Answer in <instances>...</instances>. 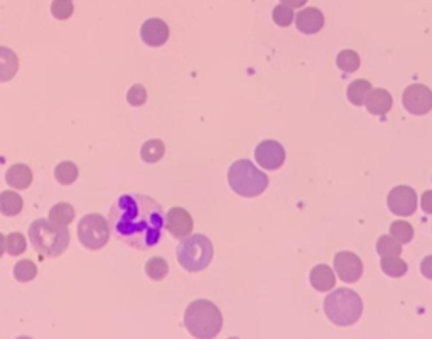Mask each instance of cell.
Masks as SVG:
<instances>
[{"label":"cell","mask_w":432,"mask_h":339,"mask_svg":"<svg viewBox=\"0 0 432 339\" xmlns=\"http://www.w3.org/2000/svg\"><path fill=\"white\" fill-rule=\"evenodd\" d=\"M110 233L135 250H151L162 242L166 213L158 201L139 193L122 194L109 211Z\"/></svg>","instance_id":"obj_1"},{"label":"cell","mask_w":432,"mask_h":339,"mask_svg":"<svg viewBox=\"0 0 432 339\" xmlns=\"http://www.w3.org/2000/svg\"><path fill=\"white\" fill-rule=\"evenodd\" d=\"M29 242L32 249L46 258H58L70 246V231L66 226L49 220H36L29 226Z\"/></svg>","instance_id":"obj_2"},{"label":"cell","mask_w":432,"mask_h":339,"mask_svg":"<svg viewBox=\"0 0 432 339\" xmlns=\"http://www.w3.org/2000/svg\"><path fill=\"white\" fill-rule=\"evenodd\" d=\"M185 327L193 338L213 339L223 327V316L216 304L205 299L194 300L185 312Z\"/></svg>","instance_id":"obj_3"},{"label":"cell","mask_w":432,"mask_h":339,"mask_svg":"<svg viewBox=\"0 0 432 339\" xmlns=\"http://www.w3.org/2000/svg\"><path fill=\"white\" fill-rule=\"evenodd\" d=\"M324 314L335 326H353L363 314L361 297L351 289H336L324 299Z\"/></svg>","instance_id":"obj_4"},{"label":"cell","mask_w":432,"mask_h":339,"mask_svg":"<svg viewBox=\"0 0 432 339\" xmlns=\"http://www.w3.org/2000/svg\"><path fill=\"white\" fill-rule=\"evenodd\" d=\"M228 184L243 197H257L269 186V177L248 159L233 162L228 169Z\"/></svg>","instance_id":"obj_5"},{"label":"cell","mask_w":432,"mask_h":339,"mask_svg":"<svg viewBox=\"0 0 432 339\" xmlns=\"http://www.w3.org/2000/svg\"><path fill=\"white\" fill-rule=\"evenodd\" d=\"M176 257L186 272H203L213 260V243L205 235H189L181 240Z\"/></svg>","instance_id":"obj_6"},{"label":"cell","mask_w":432,"mask_h":339,"mask_svg":"<svg viewBox=\"0 0 432 339\" xmlns=\"http://www.w3.org/2000/svg\"><path fill=\"white\" fill-rule=\"evenodd\" d=\"M110 228L109 220L98 213L83 216L78 223V240L88 250H100L109 243Z\"/></svg>","instance_id":"obj_7"},{"label":"cell","mask_w":432,"mask_h":339,"mask_svg":"<svg viewBox=\"0 0 432 339\" xmlns=\"http://www.w3.org/2000/svg\"><path fill=\"white\" fill-rule=\"evenodd\" d=\"M402 104L412 115H426L432 110V91L429 86L420 83L407 86L402 95Z\"/></svg>","instance_id":"obj_8"},{"label":"cell","mask_w":432,"mask_h":339,"mask_svg":"<svg viewBox=\"0 0 432 339\" xmlns=\"http://www.w3.org/2000/svg\"><path fill=\"white\" fill-rule=\"evenodd\" d=\"M388 209L397 216H412L417 209V193L411 186H397L387 196Z\"/></svg>","instance_id":"obj_9"},{"label":"cell","mask_w":432,"mask_h":339,"mask_svg":"<svg viewBox=\"0 0 432 339\" xmlns=\"http://www.w3.org/2000/svg\"><path fill=\"white\" fill-rule=\"evenodd\" d=\"M255 161L267 171L281 169L285 162V148L277 140H263L255 148Z\"/></svg>","instance_id":"obj_10"},{"label":"cell","mask_w":432,"mask_h":339,"mask_svg":"<svg viewBox=\"0 0 432 339\" xmlns=\"http://www.w3.org/2000/svg\"><path fill=\"white\" fill-rule=\"evenodd\" d=\"M335 270L343 282H358L363 275V264L353 251H339L335 255Z\"/></svg>","instance_id":"obj_11"},{"label":"cell","mask_w":432,"mask_h":339,"mask_svg":"<svg viewBox=\"0 0 432 339\" xmlns=\"http://www.w3.org/2000/svg\"><path fill=\"white\" fill-rule=\"evenodd\" d=\"M140 37H142L144 44L151 46V48H160L169 39V26L162 19H147L140 28Z\"/></svg>","instance_id":"obj_12"},{"label":"cell","mask_w":432,"mask_h":339,"mask_svg":"<svg viewBox=\"0 0 432 339\" xmlns=\"http://www.w3.org/2000/svg\"><path fill=\"white\" fill-rule=\"evenodd\" d=\"M166 230L174 238H186L193 231V218L185 208H171L166 215Z\"/></svg>","instance_id":"obj_13"},{"label":"cell","mask_w":432,"mask_h":339,"mask_svg":"<svg viewBox=\"0 0 432 339\" xmlns=\"http://www.w3.org/2000/svg\"><path fill=\"white\" fill-rule=\"evenodd\" d=\"M324 15L316 7H306L296 15V28L303 34H316L323 29Z\"/></svg>","instance_id":"obj_14"},{"label":"cell","mask_w":432,"mask_h":339,"mask_svg":"<svg viewBox=\"0 0 432 339\" xmlns=\"http://www.w3.org/2000/svg\"><path fill=\"white\" fill-rule=\"evenodd\" d=\"M365 105H366V110H368L372 115L384 117L385 113L390 112V108H392V105H393L392 95L384 88H372V91L368 93V97H366Z\"/></svg>","instance_id":"obj_15"},{"label":"cell","mask_w":432,"mask_h":339,"mask_svg":"<svg viewBox=\"0 0 432 339\" xmlns=\"http://www.w3.org/2000/svg\"><path fill=\"white\" fill-rule=\"evenodd\" d=\"M309 282L317 292H330L336 285V277L330 265L319 264L309 273Z\"/></svg>","instance_id":"obj_16"},{"label":"cell","mask_w":432,"mask_h":339,"mask_svg":"<svg viewBox=\"0 0 432 339\" xmlns=\"http://www.w3.org/2000/svg\"><path fill=\"white\" fill-rule=\"evenodd\" d=\"M6 182L10 188L19 189V191L28 189L32 184V171L26 164H14L6 173Z\"/></svg>","instance_id":"obj_17"},{"label":"cell","mask_w":432,"mask_h":339,"mask_svg":"<svg viewBox=\"0 0 432 339\" xmlns=\"http://www.w3.org/2000/svg\"><path fill=\"white\" fill-rule=\"evenodd\" d=\"M19 58L10 48L0 46V83H7L17 75Z\"/></svg>","instance_id":"obj_18"},{"label":"cell","mask_w":432,"mask_h":339,"mask_svg":"<svg viewBox=\"0 0 432 339\" xmlns=\"http://www.w3.org/2000/svg\"><path fill=\"white\" fill-rule=\"evenodd\" d=\"M22 208H24V201H22V197L17 193H0V215L7 216V218H14V216L21 215Z\"/></svg>","instance_id":"obj_19"},{"label":"cell","mask_w":432,"mask_h":339,"mask_svg":"<svg viewBox=\"0 0 432 339\" xmlns=\"http://www.w3.org/2000/svg\"><path fill=\"white\" fill-rule=\"evenodd\" d=\"M370 91H372V83L368 79H355L348 86L346 97L355 106H361L365 105V100Z\"/></svg>","instance_id":"obj_20"},{"label":"cell","mask_w":432,"mask_h":339,"mask_svg":"<svg viewBox=\"0 0 432 339\" xmlns=\"http://www.w3.org/2000/svg\"><path fill=\"white\" fill-rule=\"evenodd\" d=\"M166 154V146L160 139H151L147 142H144V146L140 147V157L144 162L147 164H156Z\"/></svg>","instance_id":"obj_21"},{"label":"cell","mask_w":432,"mask_h":339,"mask_svg":"<svg viewBox=\"0 0 432 339\" xmlns=\"http://www.w3.org/2000/svg\"><path fill=\"white\" fill-rule=\"evenodd\" d=\"M75 220V208L70 203H58L49 209V222L59 224V226H68Z\"/></svg>","instance_id":"obj_22"},{"label":"cell","mask_w":432,"mask_h":339,"mask_svg":"<svg viewBox=\"0 0 432 339\" xmlns=\"http://www.w3.org/2000/svg\"><path fill=\"white\" fill-rule=\"evenodd\" d=\"M145 273L149 279L156 282L164 280L169 273V264L162 257H152L145 262Z\"/></svg>","instance_id":"obj_23"},{"label":"cell","mask_w":432,"mask_h":339,"mask_svg":"<svg viewBox=\"0 0 432 339\" xmlns=\"http://www.w3.org/2000/svg\"><path fill=\"white\" fill-rule=\"evenodd\" d=\"M377 253L380 257H399L402 253V243L397 242L392 235H382L377 242Z\"/></svg>","instance_id":"obj_24"},{"label":"cell","mask_w":432,"mask_h":339,"mask_svg":"<svg viewBox=\"0 0 432 339\" xmlns=\"http://www.w3.org/2000/svg\"><path fill=\"white\" fill-rule=\"evenodd\" d=\"M78 174H79V171H78V167H76V164H73L70 161L59 162L55 169L56 181L63 186L73 184V182L78 179Z\"/></svg>","instance_id":"obj_25"},{"label":"cell","mask_w":432,"mask_h":339,"mask_svg":"<svg viewBox=\"0 0 432 339\" xmlns=\"http://www.w3.org/2000/svg\"><path fill=\"white\" fill-rule=\"evenodd\" d=\"M380 267L384 273H387L388 277H393V279L404 277L408 270L407 264L400 257H382Z\"/></svg>","instance_id":"obj_26"},{"label":"cell","mask_w":432,"mask_h":339,"mask_svg":"<svg viewBox=\"0 0 432 339\" xmlns=\"http://www.w3.org/2000/svg\"><path fill=\"white\" fill-rule=\"evenodd\" d=\"M336 64H338L339 70L345 71L348 75L355 73L360 68V56L353 49H343L338 55V58H336Z\"/></svg>","instance_id":"obj_27"},{"label":"cell","mask_w":432,"mask_h":339,"mask_svg":"<svg viewBox=\"0 0 432 339\" xmlns=\"http://www.w3.org/2000/svg\"><path fill=\"white\" fill-rule=\"evenodd\" d=\"M37 275V267L34 262L30 260H19L17 264H15L14 267V277L17 282H22V284H26V282H30L36 279Z\"/></svg>","instance_id":"obj_28"},{"label":"cell","mask_w":432,"mask_h":339,"mask_svg":"<svg viewBox=\"0 0 432 339\" xmlns=\"http://www.w3.org/2000/svg\"><path fill=\"white\" fill-rule=\"evenodd\" d=\"M390 235H392L399 243L407 245V243H411L412 238H414V228H412V224L407 222H393L390 224Z\"/></svg>","instance_id":"obj_29"},{"label":"cell","mask_w":432,"mask_h":339,"mask_svg":"<svg viewBox=\"0 0 432 339\" xmlns=\"http://www.w3.org/2000/svg\"><path fill=\"white\" fill-rule=\"evenodd\" d=\"M28 249V242H26V236L22 233H10L6 236V250L7 253L12 255V257H17V255H22Z\"/></svg>","instance_id":"obj_30"},{"label":"cell","mask_w":432,"mask_h":339,"mask_svg":"<svg viewBox=\"0 0 432 339\" xmlns=\"http://www.w3.org/2000/svg\"><path fill=\"white\" fill-rule=\"evenodd\" d=\"M272 19L279 28H289L294 21V10L292 7L281 3V6L274 7L272 10Z\"/></svg>","instance_id":"obj_31"},{"label":"cell","mask_w":432,"mask_h":339,"mask_svg":"<svg viewBox=\"0 0 432 339\" xmlns=\"http://www.w3.org/2000/svg\"><path fill=\"white\" fill-rule=\"evenodd\" d=\"M73 12H75V6H73L71 0H53L51 14L55 19L66 21L71 17Z\"/></svg>","instance_id":"obj_32"},{"label":"cell","mask_w":432,"mask_h":339,"mask_svg":"<svg viewBox=\"0 0 432 339\" xmlns=\"http://www.w3.org/2000/svg\"><path fill=\"white\" fill-rule=\"evenodd\" d=\"M127 101L132 106H142L147 101V90L142 85H132L127 91Z\"/></svg>","instance_id":"obj_33"},{"label":"cell","mask_w":432,"mask_h":339,"mask_svg":"<svg viewBox=\"0 0 432 339\" xmlns=\"http://www.w3.org/2000/svg\"><path fill=\"white\" fill-rule=\"evenodd\" d=\"M420 273H422L426 279L432 280V255H427V257L420 262Z\"/></svg>","instance_id":"obj_34"},{"label":"cell","mask_w":432,"mask_h":339,"mask_svg":"<svg viewBox=\"0 0 432 339\" xmlns=\"http://www.w3.org/2000/svg\"><path fill=\"white\" fill-rule=\"evenodd\" d=\"M420 206H422V209L427 213V215H432V189H429V191H426L422 194Z\"/></svg>","instance_id":"obj_35"},{"label":"cell","mask_w":432,"mask_h":339,"mask_svg":"<svg viewBox=\"0 0 432 339\" xmlns=\"http://www.w3.org/2000/svg\"><path fill=\"white\" fill-rule=\"evenodd\" d=\"M281 2L285 3V6L292 7V9H301V7L306 6L308 0H281Z\"/></svg>","instance_id":"obj_36"},{"label":"cell","mask_w":432,"mask_h":339,"mask_svg":"<svg viewBox=\"0 0 432 339\" xmlns=\"http://www.w3.org/2000/svg\"><path fill=\"white\" fill-rule=\"evenodd\" d=\"M3 251H6V236L0 233V257L3 255Z\"/></svg>","instance_id":"obj_37"}]
</instances>
